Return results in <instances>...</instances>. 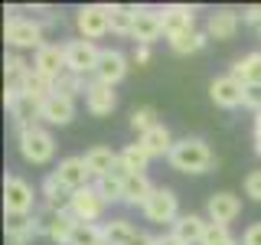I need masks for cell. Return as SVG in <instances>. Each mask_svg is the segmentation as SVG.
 I'll list each match as a JSON object with an SVG mask.
<instances>
[{
  "mask_svg": "<svg viewBox=\"0 0 261 245\" xmlns=\"http://www.w3.org/2000/svg\"><path fill=\"white\" fill-rule=\"evenodd\" d=\"M167 160L179 174H206L212 167V151L202 137H183V141L173 144V151H170Z\"/></svg>",
  "mask_w": 261,
  "mask_h": 245,
  "instance_id": "cell-1",
  "label": "cell"
},
{
  "mask_svg": "<svg viewBox=\"0 0 261 245\" xmlns=\"http://www.w3.org/2000/svg\"><path fill=\"white\" fill-rule=\"evenodd\" d=\"M20 157L27 160V163H36V167H43V163H49L56 157V137L49 134L46 128H39V125H33L27 131H20Z\"/></svg>",
  "mask_w": 261,
  "mask_h": 245,
  "instance_id": "cell-2",
  "label": "cell"
},
{
  "mask_svg": "<svg viewBox=\"0 0 261 245\" xmlns=\"http://www.w3.org/2000/svg\"><path fill=\"white\" fill-rule=\"evenodd\" d=\"M33 203H36V193L23 177H7L4 180V212L10 219H27L33 212Z\"/></svg>",
  "mask_w": 261,
  "mask_h": 245,
  "instance_id": "cell-3",
  "label": "cell"
},
{
  "mask_svg": "<svg viewBox=\"0 0 261 245\" xmlns=\"http://www.w3.org/2000/svg\"><path fill=\"white\" fill-rule=\"evenodd\" d=\"M75 27L82 33V39H88V43L101 39L105 33L111 30L108 4H85V7H79V10H75Z\"/></svg>",
  "mask_w": 261,
  "mask_h": 245,
  "instance_id": "cell-4",
  "label": "cell"
},
{
  "mask_svg": "<svg viewBox=\"0 0 261 245\" xmlns=\"http://www.w3.org/2000/svg\"><path fill=\"white\" fill-rule=\"evenodd\" d=\"M4 36L13 49H43V27L30 16H10L4 27Z\"/></svg>",
  "mask_w": 261,
  "mask_h": 245,
  "instance_id": "cell-5",
  "label": "cell"
},
{
  "mask_svg": "<svg viewBox=\"0 0 261 245\" xmlns=\"http://www.w3.org/2000/svg\"><path fill=\"white\" fill-rule=\"evenodd\" d=\"M144 216L150 219V223H170L173 226L183 212H179V200H176V193L170 190V186H157L153 190V196L147 200V206H144Z\"/></svg>",
  "mask_w": 261,
  "mask_h": 245,
  "instance_id": "cell-6",
  "label": "cell"
},
{
  "mask_svg": "<svg viewBox=\"0 0 261 245\" xmlns=\"http://www.w3.org/2000/svg\"><path fill=\"white\" fill-rule=\"evenodd\" d=\"M98 56H101V49L95 43H88V39H69V43H65V65H69V72H75L82 79H85L88 72L95 76Z\"/></svg>",
  "mask_w": 261,
  "mask_h": 245,
  "instance_id": "cell-7",
  "label": "cell"
},
{
  "mask_svg": "<svg viewBox=\"0 0 261 245\" xmlns=\"http://www.w3.org/2000/svg\"><path fill=\"white\" fill-rule=\"evenodd\" d=\"M69 212L79 219V223H85V226H92V223H98V219H101V212H105V200L98 196L95 183H92V186H85V190L69 193Z\"/></svg>",
  "mask_w": 261,
  "mask_h": 245,
  "instance_id": "cell-8",
  "label": "cell"
},
{
  "mask_svg": "<svg viewBox=\"0 0 261 245\" xmlns=\"http://www.w3.org/2000/svg\"><path fill=\"white\" fill-rule=\"evenodd\" d=\"M53 174L62 183L65 193L85 190V186H92V180H95L92 170H88V163H85V157H65V160H59V167H56Z\"/></svg>",
  "mask_w": 261,
  "mask_h": 245,
  "instance_id": "cell-9",
  "label": "cell"
},
{
  "mask_svg": "<svg viewBox=\"0 0 261 245\" xmlns=\"http://www.w3.org/2000/svg\"><path fill=\"white\" fill-rule=\"evenodd\" d=\"M163 36V10L157 7H137V20H134V46H150Z\"/></svg>",
  "mask_w": 261,
  "mask_h": 245,
  "instance_id": "cell-10",
  "label": "cell"
},
{
  "mask_svg": "<svg viewBox=\"0 0 261 245\" xmlns=\"http://www.w3.org/2000/svg\"><path fill=\"white\" fill-rule=\"evenodd\" d=\"M33 69H36L39 76H46L49 82H59L65 72H69V65H65V46L46 43L43 49H36V56H33Z\"/></svg>",
  "mask_w": 261,
  "mask_h": 245,
  "instance_id": "cell-11",
  "label": "cell"
},
{
  "mask_svg": "<svg viewBox=\"0 0 261 245\" xmlns=\"http://www.w3.org/2000/svg\"><path fill=\"white\" fill-rule=\"evenodd\" d=\"M124 76H127V56L121 53V49H101L98 65H95V82L114 88Z\"/></svg>",
  "mask_w": 261,
  "mask_h": 245,
  "instance_id": "cell-12",
  "label": "cell"
},
{
  "mask_svg": "<svg viewBox=\"0 0 261 245\" xmlns=\"http://www.w3.org/2000/svg\"><path fill=\"white\" fill-rule=\"evenodd\" d=\"M209 98L219 108H239L245 102V85L235 76H219L209 82Z\"/></svg>",
  "mask_w": 261,
  "mask_h": 245,
  "instance_id": "cell-13",
  "label": "cell"
},
{
  "mask_svg": "<svg viewBox=\"0 0 261 245\" xmlns=\"http://www.w3.org/2000/svg\"><path fill=\"white\" fill-rule=\"evenodd\" d=\"M239 212H242V200L235 193H225V190L222 193H212L209 203H206V216H209V223H216V226L235 223Z\"/></svg>",
  "mask_w": 261,
  "mask_h": 245,
  "instance_id": "cell-14",
  "label": "cell"
},
{
  "mask_svg": "<svg viewBox=\"0 0 261 245\" xmlns=\"http://www.w3.org/2000/svg\"><path fill=\"white\" fill-rule=\"evenodd\" d=\"M163 10V36L173 39L186 30H196V7H186V4H167L160 7Z\"/></svg>",
  "mask_w": 261,
  "mask_h": 245,
  "instance_id": "cell-15",
  "label": "cell"
},
{
  "mask_svg": "<svg viewBox=\"0 0 261 245\" xmlns=\"http://www.w3.org/2000/svg\"><path fill=\"white\" fill-rule=\"evenodd\" d=\"M170 232L183 245H202V239H206V232H209V219H202L199 212H183V216L170 226Z\"/></svg>",
  "mask_w": 261,
  "mask_h": 245,
  "instance_id": "cell-16",
  "label": "cell"
},
{
  "mask_svg": "<svg viewBox=\"0 0 261 245\" xmlns=\"http://www.w3.org/2000/svg\"><path fill=\"white\" fill-rule=\"evenodd\" d=\"M39 118H43L46 125H53V128H65V125H72V118H75V102L53 92L43 105H39Z\"/></svg>",
  "mask_w": 261,
  "mask_h": 245,
  "instance_id": "cell-17",
  "label": "cell"
},
{
  "mask_svg": "<svg viewBox=\"0 0 261 245\" xmlns=\"http://www.w3.org/2000/svg\"><path fill=\"white\" fill-rule=\"evenodd\" d=\"M85 108L92 111L95 118H108V114L118 108V92H114L111 85H101V82H88Z\"/></svg>",
  "mask_w": 261,
  "mask_h": 245,
  "instance_id": "cell-18",
  "label": "cell"
},
{
  "mask_svg": "<svg viewBox=\"0 0 261 245\" xmlns=\"http://www.w3.org/2000/svg\"><path fill=\"white\" fill-rule=\"evenodd\" d=\"M46 232V223L39 216H27V219H10L7 223V242L10 245H30L36 235Z\"/></svg>",
  "mask_w": 261,
  "mask_h": 245,
  "instance_id": "cell-19",
  "label": "cell"
},
{
  "mask_svg": "<svg viewBox=\"0 0 261 245\" xmlns=\"http://www.w3.org/2000/svg\"><path fill=\"white\" fill-rule=\"evenodd\" d=\"M85 163H88V170H92V177L95 180H101V177H108V174H114V167L121 163V157L111 151V147H105V144H95V147H88L85 154Z\"/></svg>",
  "mask_w": 261,
  "mask_h": 245,
  "instance_id": "cell-20",
  "label": "cell"
},
{
  "mask_svg": "<svg viewBox=\"0 0 261 245\" xmlns=\"http://www.w3.org/2000/svg\"><path fill=\"white\" fill-rule=\"evenodd\" d=\"M75 232H79V219L72 216L69 209L53 212V216H49V223H46V235H49L53 242H59V245H72Z\"/></svg>",
  "mask_w": 261,
  "mask_h": 245,
  "instance_id": "cell-21",
  "label": "cell"
},
{
  "mask_svg": "<svg viewBox=\"0 0 261 245\" xmlns=\"http://www.w3.org/2000/svg\"><path fill=\"white\" fill-rule=\"evenodd\" d=\"M239 27H242V16L235 10H216L206 23V33L209 39H232L239 33Z\"/></svg>",
  "mask_w": 261,
  "mask_h": 245,
  "instance_id": "cell-22",
  "label": "cell"
},
{
  "mask_svg": "<svg viewBox=\"0 0 261 245\" xmlns=\"http://www.w3.org/2000/svg\"><path fill=\"white\" fill-rule=\"evenodd\" d=\"M153 190L157 186L147 180V174H127V180H124V200L121 203H127V206H147V200L153 196Z\"/></svg>",
  "mask_w": 261,
  "mask_h": 245,
  "instance_id": "cell-23",
  "label": "cell"
},
{
  "mask_svg": "<svg viewBox=\"0 0 261 245\" xmlns=\"http://www.w3.org/2000/svg\"><path fill=\"white\" fill-rule=\"evenodd\" d=\"M137 144H144V151L150 154V157H170V151H173V134H170V128L167 125H157V128H150L147 134H141V141Z\"/></svg>",
  "mask_w": 261,
  "mask_h": 245,
  "instance_id": "cell-24",
  "label": "cell"
},
{
  "mask_svg": "<svg viewBox=\"0 0 261 245\" xmlns=\"http://www.w3.org/2000/svg\"><path fill=\"white\" fill-rule=\"evenodd\" d=\"M228 76H235L242 85H261V53L242 56V59L232 65V72H228Z\"/></svg>",
  "mask_w": 261,
  "mask_h": 245,
  "instance_id": "cell-25",
  "label": "cell"
},
{
  "mask_svg": "<svg viewBox=\"0 0 261 245\" xmlns=\"http://www.w3.org/2000/svg\"><path fill=\"white\" fill-rule=\"evenodd\" d=\"M209 43V33L206 30H186V33H179V36L170 39V49L179 56H190V53H199V49H206Z\"/></svg>",
  "mask_w": 261,
  "mask_h": 245,
  "instance_id": "cell-26",
  "label": "cell"
},
{
  "mask_svg": "<svg viewBox=\"0 0 261 245\" xmlns=\"http://www.w3.org/2000/svg\"><path fill=\"white\" fill-rule=\"evenodd\" d=\"M121 157V167L127 170V174H147V163H150L153 157L144 151V144H127L124 151H118Z\"/></svg>",
  "mask_w": 261,
  "mask_h": 245,
  "instance_id": "cell-27",
  "label": "cell"
},
{
  "mask_svg": "<svg viewBox=\"0 0 261 245\" xmlns=\"http://www.w3.org/2000/svg\"><path fill=\"white\" fill-rule=\"evenodd\" d=\"M105 229V245H130L137 235V229L127 223V219H111V223H101Z\"/></svg>",
  "mask_w": 261,
  "mask_h": 245,
  "instance_id": "cell-28",
  "label": "cell"
},
{
  "mask_svg": "<svg viewBox=\"0 0 261 245\" xmlns=\"http://www.w3.org/2000/svg\"><path fill=\"white\" fill-rule=\"evenodd\" d=\"M111 33L118 36H130L134 33V20H137V7H124V4H111Z\"/></svg>",
  "mask_w": 261,
  "mask_h": 245,
  "instance_id": "cell-29",
  "label": "cell"
},
{
  "mask_svg": "<svg viewBox=\"0 0 261 245\" xmlns=\"http://www.w3.org/2000/svg\"><path fill=\"white\" fill-rule=\"evenodd\" d=\"M30 72H33V65L23 62L20 53H10V56H7V88H20L23 79H27Z\"/></svg>",
  "mask_w": 261,
  "mask_h": 245,
  "instance_id": "cell-30",
  "label": "cell"
},
{
  "mask_svg": "<svg viewBox=\"0 0 261 245\" xmlns=\"http://www.w3.org/2000/svg\"><path fill=\"white\" fill-rule=\"evenodd\" d=\"M160 121H157V108L153 105H141V108H134L130 111V128L137 131V134H147L150 128H157Z\"/></svg>",
  "mask_w": 261,
  "mask_h": 245,
  "instance_id": "cell-31",
  "label": "cell"
},
{
  "mask_svg": "<svg viewBox=\"0 0 261 245\" xmlns=\"http://www.w3.org/2000/svg\"><path fill=\"white\" fill-rule=\"evenodd\" d=\"M88 92V85H85V79L75 76V72H65V76L56 82V95H62V98H72L75 102V95H85Z\"/></svg>",
  "mask_w": 261,
  "mask_h": 245,
  "instance_id": "cell-32",
  "label": "cell"
},
{
  "mask_svg": "<svg viewBox=\"0 0 261 245\" xmlns=\"http://www.w3.org/2000/svg\"><path fill=\"white\" fill-rule=\"evenodd\" d=\"M72 245H105V229L98 223H92V226L79 223V232L72 239Z\"/></svg>",
  "mask_w": 261,
  "mask_h": 245,
  "instance_id": "cell-33",
  "label": "cell"
},
{
  "mask_svg": "<svg viewBox=\"0 0 261 245\" xmlns=\"http://www.w3.org/2000/svg\"><path fill=\"white\" fill-rule=\"evenodd\" d=\"M202 245H239V242L232 239L228 226H216V223H209V232H206V239H202Z\"/></svg>",
  "mask_w": 261,
  "mask_h": 245,
  "instance_id": "cell-34",
  "label": "cell"
},
{
  "mask_svg": "<svg viewBox=\"0 0 261 245\" xmlns=\"http://www.w3.org/2000/svg\"><path fill=\"white\" fill-rule=\"evenodd\" d=\"M245 196H251V200L261 203V170H251V174L245 177Z\"/></svg>",
  "mask_w": 261,
  "mask_h": 245,
  "instance_id": "cell-35",
  "label": "cell"
},
{
  "mask_svg": "<svg viewBox=\"0 0 261 245\" xmlns=\"http://www.w3.org/2000/svg\"><path fill=\"white\" fill-rule=\"evenodd\" d=\"M245 108H251V111H261V85H245Z\"/></svg>",
  "mask_w": 261,
  "mask_h": 245,
  "instance_id": "cell-36",
  "label": "cell"
},
{
  "mask_svg": "<svg viewBox=\"0 0 261 245\" xmlns=\"http://www.w3.org/2000/svg\"><path fill=\"white\" fill-rule=\"evenodd\" d=\"M242 23H251V27H261V4H251L242 10Z\"/></svg>",
  "mask_w": 261,
  "mask_h": 245,
  "instance_id": "cell-37",
  "label": "cell"
},
{
  "mask_svg": "<svg viewBox=\"0 0 261 245\" xmlns=\"http://www.w3.org/2000/svg\"><path fill=\"white\" fill-rule=\"evenodd\" d=\"M242 245H261V223H255V226H248V229H245Z\"/></svg>",
  "mask_w": 261,
  "mask_h": 245,
  "instance_id": "cell-38",
  "label": "cell"
},
{
  "mask_svg": "<svg viewBox=\"0 0 261 245\" xmlns=\"http://www.w3.org/2000/svg\"><path fill=\"white\" fill-rule=\"evenodd\" d=\"M130 62H134V65H147V62H150V46H134Z\"/></svg>",
  "mask_w": 261,
  "mask_h": 245,
  "instance_id": "cell-39",
  "label": "cell"
},
{
  "mask_svg": "<svg viewBox=\"0 0 261 245\" xmlns=\"http://www.w3.org/2000/svg\"><path fill=\"white\" fill-rule=\"evenodd\" d=\"M130 245H157V235H147V232H137L134 235V242Z\"/></svg>",
  "mask_w": 261,
  "mask_h": 245,
  "instance_id": "cell-40",
  "label": "cell"
},
{
  "mask_svg": "<svg viewBox=\"0 0 261 245\" xmlns=\"http://www.w3.org/2000/svg\"><path fill=\"white\" fill-rule=\"evenodd\" d=\"M157 245H183V242H179L173 232H163V235H157Z\"/></svg>",
  "mask_w": 261,
  "mask_h": 245,
  "instance_id": "cell-41",
  "label": "cell"
},
{
  "mask_svg": "<svg viewBox=\"0 0 261 245\" xmlns=\"http://www.w3.org/2000/svg\"><path fill=\"white\" fill-rule=\"evenodd\" d=\"M255 151L261 154V111L255 114Z\"/></svg>",
  "mask_w": 261,
  "mask_h": 245,
  "instance_id": "cell-42",
  "label": "cell"
},
{
  "mask_svg": "<svg viewBox=\"0 0 261 245\" xmlns=\"http://www.w3.org/2000/svg\"><path fill=\"white\" fill-rule=\"evenodd\" d=\"M258 39H261V27H258Z\"/></svg>",
  "mask_w": 261,
  "mask_h": 245,
  "instance_id": "cell-43",
  "label": "cell"
}]
</instances>
